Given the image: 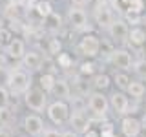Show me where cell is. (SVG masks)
<instances>
[{"mask_svg":"<svg viewBox=\"0 0 146 137\" xmlns=\"http://www.w3.org/2000/svg\"><path fill=\"white\" fill-rule=\"evenodd\" d=\"M6 88L11 95H24L31 88V77L27 70H13L6 79Z\"/></svg>","mask_w":146,"mask_h":137,"instance_id":"cell-1","label":"cell"},{"mask_svg":"<svg viewBox=\"0 0 146 137\" xmlns=\"http://www.w3.org/2000/svg\"><path fill=\"white\" fill-rule=\"evenodd\" d=\"M100 46H102V42L95 33H84L77 44V49L86 59H97L100 55Z\"/></svg>","mask_w":146,"mask_h":137,"instance_id":"cell-2","label":"cell"},{"mask_svg":"<svg viewBox=\"0 0 146 137\" xmlns=\"http://www.w3.org/2000/svg\"><path fill=\"white\" fill-rule=\"evenodd\" d=\"M46 113H48L49 121L53 122V124H64V122L70 119V113H71V108L70 104H68V100H60L57 99L55 102H51L48 108H46Z\"/></svg>","mask_w":146,"mask_h":137,"instance_id":"cell-3","label":"cell"},{"mask_svg":"<svg viewBox=\"0 0 146 137\" xmlns=\"http://www.w3.org/2000/svg\"><path fill=\"white\" fill-rule=\"evenodd\" d=\"M93 20L100 29H108L111 26V22L115 20V13H113V7L110 6L108 2H100L95 4L93 7Z\"/></svg>","mask_w":146,"mask_h":137,"instance_id":"cell-4","label":"cell"},{"mask_svg":"<svg viewBox=\"0 0 146 137\" xmlns=\"http://www.w3.org/2000/svg\"><path fill=\"white\" fill-rule=\"evenodd\" d=\"M24 102L26 106L33 112H44L48 108V97H46V91L40 88H29L24 93Z\"/></svg>","mask_w":146,"mask_h":137,"instance_id":"cell-5","label":"cell"},{"mask_svg":"<svg viewBox=\"0 0 146 137\" xmlns=\"http://www.w3.org/2000/svg\"><path fill=\"white\" fill-rule=\"evenodd\" d=\"M66 22L71 29L75 31H84L88 29V13H86L84 7L79 6H71L66 13Z\"/></svg>","mask_w":146,"mask_h":137,"instance_id":"cell-6","label":"cell"},{"mask_svg":"<svg viewBox=\"0 0 146 137\" xmlns=\"http://www.w3.org/2000/svg\"><path fill=\"white\" fill-rule=\"evenodd\" d=\"M88 108L93 112V115L97 117H106L108 110H110V100L102 91H91L88 95Z\"/></svg>","mask_w":146,"mask_h":137,"instance_id":"cell-7","label":"cell"},{"mask_svg":"<svg viewBox=\"0 0 146 137\" xmlns=\"http://www.w3.org/2000/svg\"><path fill=\"white\" fill-rule=\"evenodd\" d=\"M108 35L111 42H128V33H130V26L124 18H115L111 22V26L108 27Z\"/></svg>","mask_w":146,"mask_h":137,"instance_id":"cell-8","label":"cell"},{"mask_svg":"<svg viewBox=\"0 0 146 137\" xmlns=\"http://www.w3.org/2000/svg\"><path fill=\"white\" fill-rule=\"evenodd\" d=\"M110 62L115 68H119V70H122V71L131 70V66H133V59H131V55L128 53L126 49H113V51L110 53Z\"/></svg>","mask_w":146,"mask_h":137,"instance_id":"cell-9","label":"cell"},{"mask_svg":"<svg viewBox=\"0 0 146 137\" xmlns=\"http://www.w3.org/2000/svg\"><path fill=\"white\" fill-rule=\"evenodd\" d=\"M27 51L26 48V42L20 39V37H13L11 42H9L6 48H4V53L7 55L11 61H20L22 57H24V53Z\"/></svg>","mask_w":146,"mask_h":137,"instance_id":"cell-10","label":"cell"},{"mask_svg":"<svg viewBox=\"0 0 146 137\" xmlns=\"http://www.w3.org/2000/svg\"><path fill=\"white\" fill-rule=\"evenodd\" d=\"M24 130L26 134L33 135V137H38L44 134V121L40 115L36 113H29V115L24 117Z\"/></svg>","mask_w":146,"mask_h":137,"instance_id":"cell-11","label":"cell"},{"mask_svg":"<svg viewBox=\"0 0 146 137\" xmlns=\"http://www.w3.org/2000/svg\"><path fill=\"white\" fill-rule=\"evenodd\" d=\"M70 124L73 126V130L75 132H80V134H84V132L90 130V124L91 121L88 117H86V113L82 112V110H73V112L70 113Z\"/></svg>","mask_w":146,"mask_h":137,"instance_id":"cell-12","label":"cell"},{"mask_svg":"<svg viewBox=\"0 0 146 137\" xmlns=\"http://www.w3.org/2000/svg\"><path fill=\"white\" fill-rule=\"evenodd\" d=\"M121 130H122V135L124 137H139L141 130H143V124L137 117H124L121 121Z\"/></svg>","mask_w":146,"mask_h":137,"instance_id":"cell-13","label":"cell"},{"mask_svg":"<svg viewBox=\"0 0 146 137\" xmlns=\"http://www.w3.org/2000/svg\"><path fill=\"white\" fill-rule=\"evenodd\" d=\"M42 59L44 57L40 55V51H36V49H27L20 61H22V66H24L27 71H36V70H40Z\"/></svg>","mask_w":146,"mask_h":137,"instance_id":"cell-14","label":"cell"},{"mask_svg":"<svg viewBox=\"0 0 146 137\" xmlns=\"http://www.w3.org/2000/svg\"><path fill=\"white\" fill-rule=\"evenodd\" d=\"M110 106L113 108V112H115L117 115H124L128 112L130 102H128V97L122 93V91H115V93L110 97Z\"/></svg>","mask_w":146,"mask_h":137,"instance_id":"cell-15","label":"cell"},{"mask_svg":"<svg viewBox=\"0 0 146 137\" xmlns=\"http://www.w3.org/2000/svg\"><path fill=\"white\" fill-rule=\"evenodd\" d=\"M128 44H131V48H141L146 44V29L141 26H133L130 27L128 33Z\"/></svg>","mask_w":146,"mask_h":137,"instance_id":"cell-16","label":"cell"},{"mask_svg":"<svg viewBox=\"0 0 146 137\" xmlns=\"http://www.w3.org/2000/svg\"><path fill=\"white\" fill-rule=\"evenodd\" d=\"M51 93H53V97H57L60 100H70L71 99V86H70V82H68L66 79H57Z\"/></svg>","mask_w":146,"mask_h":137,"instance_id":"cell-17","label":"cell"},{"mask_svg":"<svg viewBox=\"0 0 146 137\" xmlns=\"http://www.w3.org/2000/svg\"><path fill=\"white\" fill-rule=\"evenodd\" d=\"M31 9L35 11L36 17L44 20L46 17H49L53 13V4L49 2V0H35V2L31 4Z\"/></svg>","mask_w":146,"mask_h":137,"instance_id":"cell-18","label":"cell"},{"mask_svg":"<svg viewBox=\"0 0 146 137\" xmlns=\"http://www.w3.org/2000/svg\"><path fill=\"white\" fill-rule=\"evenodd\" d=\"M55 82H57L55 73H46V71H42V73H40V77H38V88L44 90L46 93H51Z\"/></svg>","mask_w":146,"mask_h":137,"instance_id":"cell-19","label":"cell"},{"mask_svg":"<svg viewBox=\"0 0 146 137\" xmlns=\"http://www.w3.org/2000/svg\"><path fill=\"white\" fill-rule=\"evenodd\" d=\"M44 27H46L48 31H51V33H57V31L62 27V17L58 15V13L53 11L49 17L44 18Z\"/></svg>","mask_w":146,"mask_h":137,"instance_id":"cell-20","label":"cell"},{"mask_svg":"<svg viewBox=\"0 0 146 137\" xmlns=\"http://www.w3.org/2000/svg\"><path fill=\"white\" fill-rule=\"evenodd\" d=\"M126 91H128V95H130V97L141 99V97L146 93V86H144L141 80H130V84H128Z\"/></svg>","mask_w":146,"mask_h":137,"instance_id":"cell-21","label":"cell"},{"mask_svg":"<svg viewBox=\"0 0 146 137\" xmlns=\"http://www.w3.org/2000/svg\"><path fill=\"white\" fill-rule=\"evenodd\" d=\"M110 84H111V79H110V75H106V73H97V75H93V79H91V86L99 91L110 88Z\"/></svg>","mask_w":146,"mask_h":137,"instance_id":"cell-22","label":"cell"},{"mask_svg":"<svg viewBox=\"0 0 146 137\" xmlns=\"http://www.w3.org/2000/svg\"><path fill=\"white\" fill-rule=\"evenodd\" d=\"M46 51L49 53V57H57V55L62 51V40L58 39V37H51V39H48Z\"/></svg>","mask_w":146,"mask_h":137,"instance_id":"cell-23","label":"cell"},{"mask_svg":"<svg viewBox=\"0 0 146 137\" xmlns=\"http://www.w3.org/2000/svg\"><path fill=\"white\" fill-rule=\"evenodd\" d=\"M55 62H57V66L60 68V70H70L73 66V57L70 53H66V51H60L57 57H55Z\"/></svg>","mask_w":146,"mask_h":137,"instance_id":"cell-24","label":"cell"},{"mask_svg":"<svg viewBox=\"0 0 146 137\" xmlns=\"http://www.w3.org/2000/svg\"><path fill=\"white\" fill-rule=\"evenodd\" d=\"M13 29L11 27H7V26H2L0 27V48H6V46L11 42V39H13Z\"/></svg>","mask_w":146,"mask_h":137,"instance_id":"cell-25","label":"cell"},{"mask_svg":"<svg viewBox=\"0 0 146 137\" xmlns=\"http://www.w3.org/2000/svg\"><path fill=\"white\" fill-rule=\"evenodd\" d=\"M93 73H95V62L91 61V59L90 61H84L79 66V75L80 77H90V75H93Z\"/></svg>","mask_w":146,"mask_h":137,"instance_id":"cell-26","label":"cell"},{"mask_svg":"<svg viewBox=\"0 0 146 137\" xmlns=\"http://www.w3.org/2000/svg\"><path fill=\"white\" fill-rule=\"evenodd\" d=\"M113 82L117 84V88H121V90H126V88H128V84H130V77H128L124 71H121V73H115V77H113Z\"/></svg>","mask_w":146,"mask_h":137,"instance_id":"cell-27","label":"cell"},{"mask_svg":"<svg viewBox=\"0 0 146 137\" xmlns=\"http://www.w3.org/2000/svg\"><path fill=\"white\" fill-rule=\"evenodd\" d=\"M55 66H57V62H55L51 57H46V59H42V64H40V70H42V71H46V73H53V71H55Z\"/></svg>","mask_w":146,"mask_h":137,"instance_id":"cell-28","label":"cell"},{"mask_svg":"<svg viewBox=\"0 0 146 137\" xmlns=\"http://www.w3.org/2000/svg\"><path fill=\"white\" fill-rule=\"evenodd\" d=\"M143 9H144V0H131V4L128 6L126 11H133V13H141L143 15Z\"/></svg>","mask_w":146,"mask_h":137,"instance_id":"cell-29","label":"cell"},{"mask_svg":"<svg viewBox=\"0 0 146 137\" xmlns=\"http://www.w3.org/2000/svg\"><path fill=\"white\" fill-rule=\"evenodd\" d=\"M9 100H11V93H9V90L4 88V86H0V108L7 106Z\"/></svg>","mask_w":146,"mask_h":137,"instance_id":"cell-30","label":"cell"},{"mask_svg":"<svg viewBox=\"0 0 146 137\" xmlns=\"http://www.w3.org/2000/svg\"><path fill=\"white\" fill-rule=\"evenodd\" d=\"M9 119H11V112H9V108L7 106H2V108H0V126L7 124Z\"/></svg>","mask_w":146,"mask_h":137,"instance_id":"cell-31","label":"cell"},{"mask_svg":"<svg viewBox=\"0 0 146 137\" xmlns=\"http://www.w3.org/2000/svg\"><path fill=\"white\" fill-rule=\"evenodd\" d=\"M133 68H135V73L139 77H143V79H146V61H139V62H135L133 64Z\"/></svg>","mask_w":146,"mask_h":137,"instance_id":"cell-32","label":"cell"},{"mask_svg":"<svg viewBox=\"0 0 146 137\" xmlns=\"http://www.w3.org/2000/svg\"><path fill=\"white\" fill-rule=\"evenodd\" d=\"M100 137H115V132H113V126L110 124V122H106V124H104V128L100 130Z\"/></svg>","mask_w":146,"mask_h":137,"instance_id":"cell-33","label":"cell"},{"mask_svg":"<svg viewBox=\"0 0 146 137\" xmlns=\"http://www.w3.org/2000/svg\"><path fill=\"white\" fill-rule=\"evenodd\" d=\"M7 64H9V57L4 51H0V71H6Z\"/></svg>","mask_w":146,"mask_h":137,"instance_id":"cell-34","label":"cell"},{"mask_svg":"<svg viewBox=\"0 0 146 137\" xmlns=\"http://www.w3.org/2000/svg\"><path fill=\"white\" fill-rule=\"evenodd\" d=\"M71 6H79V7H86L88 4H91V0H70Z\"/></svg>","mask_w":146,"mask_h":137,"instance_id":"cell-35","label":"cell"},{"mask_svg":"<svg viewBox=\"0 0 146 137\" xmlns=\"http://www.w3.org/2000/svg\"><path fill=\"white\" fill-rule=\"evenodd\" d=\"M77 88H79V91H80L82 95H88V86L84 84V80H79V82H77Z\"/></svg>","mask_w":146,"mask_h":137,"instance_id":"cell-36","label":"cell"},{"mask_svg":"<svg viewBox=\"0 0 146 137\" xmlns=\"http://www.w3.org/2000/svg\"><path fill=\"white\" fill-rule=\"evenodd\" d=\"M84 137H100V132H97V130H90L88 132H84Z\"/></svg>","mask_w":146,"mask_h":137,"instance_id":"cell-37","label":"cell"},{"mask_svg":"<svg viewBox=\"0 0 146 137\" xmlns=\"http://www.w3.org/2000/svg\"><path fill=\"white\" fill-rule=\"evenodd\" d=\"M60 137H77V134L73 130H70V132H64V134H60Z\"/></svg>","mask_w":146,"mask_h":137,"instance_id":"cell-38","label":"cell"},{"mask_svg":"<svg viewBox=\"0 0 146 137\" xmlns=\"http://www.w3.org/2000/svg\"><path fill=\"white\" fill-rule=\"evenodd\" d=\"M2 26H4V15L0 13V27H2Z\"/></svg>","mask_w":146,"mask_h":137,"instance_id":"cell-39","label":"cell"},{"mask_svg":"<svg viewBox=\"0 0 146 137\" xmlns=\"http://www.w3.org/2000/svg\"><path fill=\"white\" fill-rule=\"evenodd\" d=\"M93 4H100V2H108V0H91Z\"/></svg>","mask_w":146,"mask_h":137,"instance_id":"cell-40","label":"cell"},{"mask_svg":"<svg viewBox=\"0 0 146 137\" xmlns=\"http://www.w3.org/2000/svg\"><path fill=\"white\" fill-rule=\"evenodd\" d=\"M141 24H144V27H146V15H143V22Z\"/></svg>","mask_w":146,"mask_h":137,"instance_id":"cell-41","label":"cell"},{"mask_svg":"<svg viewBox=\"0 0 146 137\" xmlns=\"http://www.w3.org/2000/svg\"><path fill=\"white\" fill-rule=\"evenodd\" d=\"M55 137H60V135H55Z\"/></svg>","mask_w":146,"mask_h":137,"instance_id":"cell-42","label":"cell"}]
</instances>
